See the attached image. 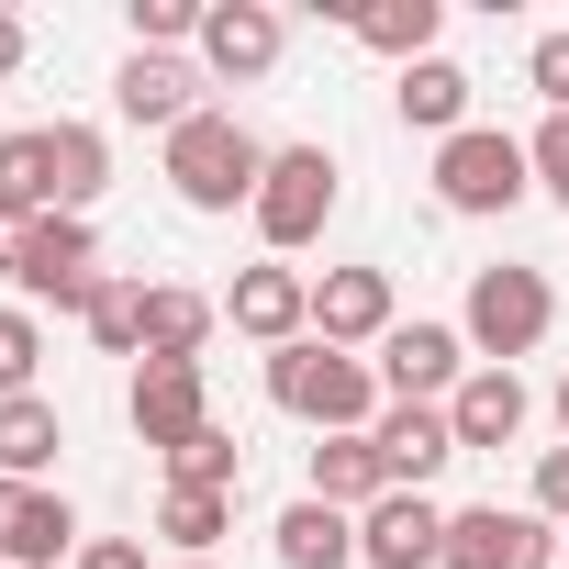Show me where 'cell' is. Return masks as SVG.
<instances>
[{
	"label": "cell",
	"mask_w": 569,
	"mask_h": 569,
	"mask_svg": "<svg viewBox=\"0 0 569 569\" xmlns=\"http://www.w3.org/2000/svg\"><path fill=\"white\" fill-rule=\"evenodd\" d=\"M268 402L291 425H313V436H369L380 425V369L347 358V347H325V336H302V347L268 358Z\"/></svg>",
	"instance_id": "cell-1"
},
{
	"label": "cell",
	"mask_w": 569,
	"mask_h": 569,
	"mask_svg": "<svg viewBox=\"0 0 569 569\" xmlns=\"http://www.w3.org/2000/svg\"><path fill=\"white\" fill-rule=\"evenodd\" d=\"M257 179H268V146L234 123V112H190L168 134V190L190 212H257Z\"/></svg>",
	"instance_id": "cell-2"
},
{
	"label": "cell",
	"mask_w": 569,
	"mask_h": 569,
	"mask_svg": "<svg viewBox=\"0 0 569 569\" xmlns=\"http://www.w3.org/2000/svg\"><path fill=\"white\" fill-rule=\"evenodd\" d=\"M558 325V291H547V268H469V302H458V336L480 369H513L536 358Z\"/></svg>",
	"instance_id": "cell-3"
},
{
	"label": "cell",
	"mask_w": 569,
	"mask_h": 569,
	"mask_svg": "<svg viewBox=\"0 0 569 569\" xmlns=\"http://www.w3.org/2000/svg\"><path fill=\"white\" fill-rule=\"evenodd\" d=\"M325 223H336V146H268V179H257V246H268V257H302Z\"/></svg>",
	"instance_id": "cell-4"
},
{
	"label": "cell",
	"mask_w": 569,
	"mask_h": 569,
	"mask_svg": "<svg viewBox=\"0 0 569 569\" xmlns=\"http://www.w3.org/2000/svg\"><path fill=\"white\" fill-rule=\"evenodd\" d=\"M525 190H536V157H525L502 123H469V134L436 146V201H447V212L480 223V212H513Z\"/></svg>",
	"instance_id": "cell-5"
},
{
	"label": "cell",
	"mask_w": 569,
	"mask_h": 569,
	"mask_svg": "<svg viewBox=\"0 0 569 569\" xmlns=\"http://www.w3.org/2000/svg\"><path fill=\"white\" fill-rule=\"evenodd\" d=\"M558 525L536 513V502H469V513H447V569H558Z\"/></svg>",
	"instance_id": "cell-6"
},
{
	"label": "cell",
	"mask_w": 569,
	"mask_h": 569,
	"mask_svg": "<svg viewBox=\"0 0 569 569\" xmlns=\"http://www.w3.org/2000/svg\"><path fill=\"white\" fill-rule=\"evenodd\" d=\"M369 369H380V402H447L480 358H469L458 325H391V336L369 347Z\"/></svg>",
	"instance_id": "cell-7"
},
{
	"label": "cell",
	"mask_w": 569,
	"mask_h": 569,
	"mask_svg": "<svg viewBox=\"0 0 569 569\" xmlns=\"http://www.w3.org/2000/svg\"><path fill=\"white\" fill-rule=\"evenodd\" d=\"M123 413H134V436L157 447V458H179L201 425H212V391H201V358H134V380H123Z\"/></svg>",
	"instance_id": "cell-8"
},
{
	"label": "cell",
	"mask_w": 569,
	"mask_h": 569,
	"mask_svg": "<svg viewBox=\"0 0 569 569\" xmlns=\"http://www.w3.org/2000/svg\"><path fill=\"white\" fill-rule=\"evenodd\" d=\"M223 325H234V336H257L268 358H279V347H302V336H313V279H302L291 257H257V268H234Z\"/></svg>",
	"instance_id": "cell-9"
},
{
	"label": "cell",
	"mask_w": 569,
	"mask_h": 569,
	"mask_svg": "<svg viewBox=\"0 0 569 569\" xmlns=\"http://www.w3.org/2000/svg\"><path fill=\"white\" fill-rule=\"evenodd\" d=\"M23 302H57V313H79L90 291H101V257H90V212H46V223H23V279H12Z\"/></svg>",
	"instance_id": "cell-10"
},
{
	"label": "cell",
	"mask_w": 569,
	"mask_h": 569,
	"mask_svg": "<svg viewBox=\"0 0 569 569\" xmlns=\"http://www.w3.org/2000/svg\"><path fill=\"white\" fill-rule=\"evenodd\" d=\"M90 536H79V513H68V491H46V480H0V569H68Z\"/></svg>",
	"instance_id": "cell-11"
},
{
	"label": "cell",
	"mask_w": 569,
	"mask_h": 569,
	"mask_svg": "<svg viewBox=\"0 0 569 569\" xmlns=\"http://www.w3.org/2000/svg\"><path fill=\"white\" fill-rule=\"evenodd\" d=\"M369 447H380V480H391V491H425V480L458 458V425H447V402H380Z\"/></svg>",
	"instance_id": "cell-12"
},
{
	"label": "cell",
	"mask_w": 569,
	"mask_h": 569,
	"mask_svg": "<svg viewBox=\"0 0 569 569\" xmlns=\"http://www.w3.org/2000/svg\"><path fill=\"white\" fill-rule=\"evenodd\" d=\"M358 558L369 569H447V513L425 491H380L358 513Z\"/></svg>",
	"instance_id": "cell-13"
},
{
	"label": "cell",
	"mask_w": 569,
	"mask_h": 569,
	"mask_svg": "<svg viewBox=\"0 0 569 569\" xmlns=\"http://www.w3.org/2000/svg\"><path fill=\"white\" fill-rule=\"evenodd\" d=\"M391 325H402V313H391V268H325V279H313V336H325V347L358 358V347H380Z\"/></svg>",
	"instance_id": "cell-14"
},
{
	"label": "cell",
	"mask_w": 569,
	"mask_h": 569,
	"mask_svg": "<svg viewBox=\"0 0 569 569\" xmlns=\"http://www.w3.org/2000/svg\"><path fill=\"white\" fill-rule=\"evenodd\" d=\"M279 46H291V23H279L268 0H212V12H201V68L212 79H268Z\"/></svg>",
	"instance_id": "cell-15"
},
{
	"label": "cell",
	"mask_w": 569,
	"mask_h": 569,
	"mask_svg": "<svg viewBox=\"0 0 569 569\" xmlns=\"http://www.w3.org/2000/svg\"><path fill=\"white\" fill-rule=\"evenodd\" d=\"M112 112H123V123L179 134V123H190V112H212V101H201V79H190L179 57H146V46H134V57H123V79H112Z\"/></svg>",
	"instance_id": "cell-16"
},
{
	"label": "cell",
	"mask_w": 569,
	"mask_h": 569,
	"mask_svg": "<svg viewBox=\"0 0 569 569\" xmlns=\"http://www.w3.org/2000/svg\"><path fill=\"white\" fill-rule=\"evenodd\" d=\"M525 413H536V402H525V380H513V369H469V380L447 391L458 458H480V447H513V436H525Z\"/></svg>",
	"instance_id": "cell-17"
},
{
	"label": "cell",
	"mask_w": 569,
	"mask_h": 569,
	"mask_svg": "<svg viewBox=\"0 0 569 569\" xmlns=\"http://www.w3.org/2000/svg\"><path fill=\"white\" fill-rule=\"evenodd\" d=\"M347 34H358L369 57L425 68V57H436V34H447V0H369V12H347Z\"/></svg>",
	"instance_id": "cell-18"
},
{
	"label": "cell",
	"mask_w": 569,
	"mask_h": 569,
	"mask_svg": "<svg viewBox=\"0 0 569 569\" xmlns=\"http://www.w3.org/2000/svg\"><path fill=\"white\" fill-rule=\"evenodd\" d=\"M268 536H279V569H347V558H358V513H336V502H313V491L279 513Z\"/></svg>",
	"instance_id": "cell-19"
},
{
	"label": "cell",
	"mask_w": 569,
	"mask_h": 569,
	"mask_svg": "<svg viewBox=\"0 0 569 569\" xmlns=\"http://www.w3.org/2000/svg\"><path fill=\"white\" fill-rule=\"evenodd\" d=\"M391 101H402V123H413V134H436V146H447V134H469V68H458V57L402 68V90H391Z\"/></svg>",
	"instance_id": "cell-20"
},
{
	"label": "cell",
	"mask_w": 569,
	"mask_h": 569,
	"mask_svg": "<svg viewBox=\"0 0 569 569\" xmlns=\"http://www.w3.org/2000/svg\"><path fill=\"white\" fill-rule=\"evenodd\" d=\"M313 502H336V513H369L391 480H380V447L369 436H313V480H302Z\"/></svg>",
	"instance_id": "cell-21"
},
{
	"label": "cell",
	"mask_w": 569,
	"mask_h": 569,
	"mask_svg": "<svg viewBox=\"0 0 569 569\" xmlns=\"http://www.w3.org/2000/svg\"><path fill=\"white\" fill-rule=\"evenodd\" d=\"M57 212V157H46V123L0 134V223H46Z\"/></svg>",
	"instance_id": "cell-22"
},
{
	"label": "cell",
	"mask_w": 569,
	"mask_h": 569,
	"mask_svg": "<svg viewBox=\"0 0 569 569\" xmlns=\"http://www.w3.org/2000/svg\"><path fill=\"white\" fill-rule=\"evenodd\" d=\"M57 447H68V413H57L46 391L0 402V480H46V469H57Z\"/></svg>",
	"instance_id": "cell-23"
},
{
	"label": "cell",
	"mask_w": 569,
	"mask_h": 569,
	"mask_svg": "<svg viewBox=\"0 0 569 569\" xmlns=\"http://www.w3.org/2000/svg\"><path fill=\"white\" fill-rule=\"evenodd\" d=\"M212 325H223V302L179 291V279H157V291H146V358H201Z\"/></svg>",
	"instance_id": "cell-24"
},
{
	"label": "cell",
	"mask_w": 569,
	"mask_h": 569,
	"mask_svg": "<svg viewBox=\"0 0 569 569\" xmlns=\"http://www.w3.org/2000/svg\"><path fill=\"white\" fill-rule=\"evenodd\" d=\"M46 157H57V212H90L112 190V146L101 123H46Z\"/></svg>",
	"instance_id": "cell-25"
},
{
	"label": "cell",
	"mask_w": 569,
	"mask_h": 569,
	"mask_svg": "<svg viewBox=\"0 0 569 569\" xmlns=\"http://www.w3.org/2000/svg\"><path fill=\"white\" fill-rule=\"evenodd\" d=\"M79 325H90L101 358H146V291H134V279H101V291L79 302Z\"/></svg>",
	"instance_id": "cell-26"
},
{
	"label": "cell",
	"mask_w": 569,
	"mask_h": 569,
	"mask_svg": "<svg viewBox=\"0 0 569 569\" xmlns=\"http://www.w3.org/2000/svg\"><path fill=\"white\" fill-rule=\"evenodd\" d=\"M223 525H234V491H168V502H157V536H168L179 558H212Z\"/></svg>",
	"instance_id": "cell-27"
},
{
	"label": "cell",
	"mask_w": 569,
	"mask_h": 569,
	"mask_svg": "<svg viewBox=\"0 0 569 569\" xmlns=\"http://www.w3.org/2000/svg\"><path fill=\"white\" fill-rule=\"evenodd\" d=\"M234 480H246V447H234L223 425H201V436L168 458V491H234Z\"/></svg>",
	"instance_id": "cell-28"
},
{
	"label": "cell",
	"mask_w": 569,
	"mask_h": 569,
	"mask_svg": "<svg viewBox=\"0 0 569 569\" xmlns=\"http://www.w3.org/2000/svg\"><path fill=\"white\" fill-rule=\"evenodd\" d=\"M34 369H46V325H34L23 302H0V402H23Z\"/></svg>",
	"instance_id": "cell-29"
},
{
	"label": "cell",
	"mask_w": 569,
	"mask_h": 569,
	"mask_svg": "<svg viewBox=\"0 0 569 569\" xmlns=\"http://www.w3.org/2000/svg\"><path fill=\"white\" fill-rule=\"evenodd\" d=\"M123 23H134V46H146V57H168L179 34L201 46V0H123Z\"/></svg>",
	"instance_id": "cell-30"
},
{
	"label": "cell",
	"mask_w": 569,
	"mask_h": 569,
	"mask_svg": "<svg viewBox=\"0 0 569 569\" xmlns=\"http://www.w3.org/2000/svg\"><path fill=\"white\" fill-rule=\"evenodd\" d=\"M525 90H536L547 112H569V23H558V34H536V57H525Z\"/></svg>",
	"instance_id": "cell-31"
},
{
	"label": "cell",
	"mask_w": 569,
	"mask_h": 569,
	"mask_svg": "<svg viewBox=\"0 0 569 569\" xmlns=\"http://www.w3.org/2000/svg\"><path fill=\"white\" fill-rule=\"evenodd\" d=\"M525 157H536V190H547V201H558V212H569V112H547V123H536V146H525Z\"/></svg>",
	"instance_id": "cell-32"
},
{
	"label": "cell",
	"mask_w": 569,
	"mask_h": 569,
	"mask_svg": "<svg viewBox=\"0 0 569 569\" xmlns=\"http://www.w3.org/2000/svg\"><path fill=\"white\" fill-rule=\"evenodd\" d=\"M536 513H547V525H569V447H547V458H536Z\"/></svg>",
	"instance_id": "cell-33"
},
{
	"label": "cell",
	"mask_w": 569,
	"mask_h": 569,
	"mask_svg": "<svg viewBox=\"0 0 569 569\" xmlns=\"http://www.w3.org/2000/svg\"><path fill=\"white\" fill-rule=\"evenodd\" d=\"M68 569H146V547H134V536H90Z\"/></svg>",
	"instance_id": "cell-34"
},
{
	"label": "cell",
	"mask_w": 569,
	"mask_h": 569,
	"mask_svg": "<svg viewBox=\"0 0 569 569\" xmlns=\"http://www.w3.org/2000/svg\"><path fill=\"white\" fill-rule=\"evenodd\" d=\"M23 57H34V34H23V23H12V12H0V79H12V68H23Z\"/></svg>",
	"instance_id": "cell-35"
},
{
	"label": "cell",
	"mask_w": 569,
	"mask_h": 569,
	"mask_svg": "<svg viewBox=\"0 0 569 569\" xmlns=\"http://www.w3.org/2000/svg\"><path fill=\"white\" fill-rule=\"evenodd\" d=\"M0 279H23V223H0Z\"/></svg>",
	"instance_id": "cell-36"
},
{
	"label": "cell",
	"mask_w": 569,
	"mask_h": 569,
	"mask_svg": "<svg viewBox=\"0 0 569 569\" xmlns=\"http://www.w3.org/2000/svg\"><path fill=\"white\" fill-rule=\"evenodd\" d=\"M558 436H569V369H558Z\"/></svg>",
	"instance_id": "cell-37"
},
{
	"label": "cell",
	"mask_w": 569,
	"mask_h": 569,
	"mask_svg": "<svg viewBox=\"0 0 569 569\" xmlns=\"http://www.w3.org/2000/svg\"><path fill=\"white\" fill-rule=\"evenodd\" d=\"M179 569H212V558H179Z\"/></svg>",
	"instance_id": "cell-38"
},
{
	"label": "cell",
	"mask_w": 569,
	"mask_h": 569,
	"mask_svg": "<svg viewBox=\"0 0 569 569\" xmlns=\"http://www.w3.org/2000/svg\"><path fill=\"white\" fill-rule=\"evenodd\" d=\"M558 569H569V547H558Z\"/></svg>",
	"instance_id": "cell-39"
}]
</instances>
